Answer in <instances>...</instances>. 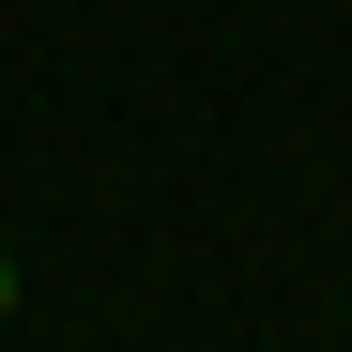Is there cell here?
Returning a JSON list of instances; mask_svg holds the SVG:
<instances>
[{"mask_svg": "<svg viewBox=\"0 0 352 352\" xmlns=\"http://www.w3.org/2000/svg\"><path fill=\"white\" fill-rule=\"evenodd\" d=\"M0 307H16V245H0Z\"/></svg>", "mask_w": 352, "mask_h": 352, "instance_id": "obj_1", "label": "cell"}]
</instances>
